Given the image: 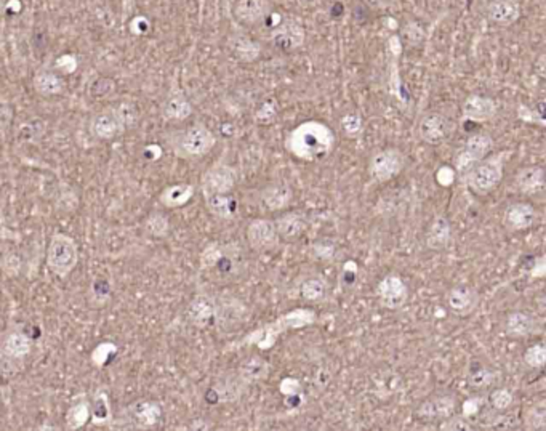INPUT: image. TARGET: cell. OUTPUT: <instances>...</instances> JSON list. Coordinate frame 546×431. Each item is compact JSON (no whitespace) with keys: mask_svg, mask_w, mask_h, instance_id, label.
Instances as JSON below:
<instances>
[{"mask_svg":"<svg viewBox=\"0 0 546 431\" xmlns=\"http://www.w3.org/2000/svg\"><path fill=\"white\" fill-rule=\"evenodd\" d=\"M438 180H439V183H441V185L447 186V185H450L455 180V172L450 167H442L438 172Z\"/></svg>","mask_w":546,"mask_h":431,"instance_id":"680465c9","label":"cell"},{"mask_svg":"<svg viewBox=\"0 0 546 431\" xmlns=\"http://www.w3.org/2000/svg\"><path fill=\"white\" fill-rule=\"evenodd\" d=\"M113 108H114L117 118L120 119V122H122V125H124L125 130L132 129V127L138 122L140 114H138V109L135 108V104L124 101V103H119L117 106H113Z\"/></svg>","mask_w":546,"mask_h":431,"instance_id":"f6af8a7d","label":"cell"},{"mask_svg":"<svg viewBox=\"0 0 546 431\" xmlns=\"http://www.w3.org/2000/svg\"><path fill=\"white\" fill-rule=\"evenodd\" d=\"M489 404H490V407L495 409V411L505 412V411H508L512 404H514V396H512L510 390L497 388V390H493L492 393H490Z\"/></svg>","mask_w":546,"mask_h":431,"instance_id":"7bdbcfd3","label":"cell"},{"mask_svg":"<svg viewBox=\"0 0 546 431\" xmlns=\"http://www.w3.org/2000/svg\"><path fill=\"white\" fill-rule=\"evenodd\" d=\"M528 278H546V253L533 258L532 267L527 269Z\"/></svg>","mask_w":546,"mask_h":431,"instance_id":"db71d44e","label":"cell"},{"mask_svg":"<svg viewBox=\"0 0 546 431\" xmlns=\"http://www.w3.org/2000/svg\"><path fill=\"white\" fill-rule=\"evenodd\" d=\"M514 183L522 195H527V196L538 195V192H542L546 188L545 169L538 167V165L524 167L516 174Z\"/></svg>","mask_w":546,"mask_h":431,"instance_id":"d4e9b609","label":"cell"},{"mask_svg":"<svg viewBox=\"0 0 546 431\" xmlns=\"http://www.w3.org/2000/svg\"><path fill=\"white\" fill-rule=\"evenodd\" d=\"M537 114H538V118L542 119V122L546 124V98L542 99V101L538 103V106H537Z\"/></svg>","mask_w":546,"mask_h":431,"instance_id":"6125c7cd","label":"cell"},{"mask_svg":"<svg viewBox=\"0 0 546 431\" xmlns=\"http://www.w3.org/2000/svg\"><path fill=\"white\" fill-rule=\"evenodd\" d=\"M492 136L487 134H476L471 135L465 141V146L458 153V156L455 157V170L458 172L463 178L470 174V170L475 167L479 160L486 159L487 154L492 149Z\"/></svg>","mask_w":546,"mask_h":431,"instance_id":"ba28073f","label":"cell"},{"mask_svg":"<svg viewBox=\"0 0 546 431\" xmlns=\"http://www.w3.org/2000/svg\"><path fill=\"white\" fill-rule=\"evenodd\" d=\"M160 114L170 122H181L192 114V106L183 93H172L160 106Z\"/></svg>","mask_w":546,"mask_h":431,"instance_id":"83f0119b","label":"cell"},{"mask_svg":"<svg viewBox=\"0 0 546 431\" xmlns=\"http://www.w3.org/2000/svg\"><path fill=\"white\" fill-rule=\"evenodd\" d=\"M281 393L286 396V402L288 401H302L303 393H302V385L297 379L293 377H286L279 385Z\"/></svg>","mask_w":546,"mask_h":431,"instance_id":"7dc6e473","label":"cell"},{"mask_svg":"<svg viewBox=\"0 0 546 431\" xmlns=\"http://www.w3.org/2000/svg\"><path fill=\"white\" fill-rule=\"evenodd\" d=\"M98 82H99V85H102V87H98L97 82H94V84L92 85V90H90V92H92V95H94L97 98H106V97H109L111 93H113L114 87H108V88H106L104 85H108L111 80H109V79H99Z\"/></svg>","mask_w":546,"mask_h":431,"instance_id":"9f6ffc18","label":"cell"},{"mask_svg":"<svg viewBox=\"0 0 546 431\" xmlns=\"http://www.w3.org/2000/svg\"><path fill=\"white\" fill-rule=\"evenodd\" d=\"M276 222L267 218H256L247 226V241L248 246L255 252H266L277 246L279 241Z\"/></svg>","mask_w":546,"mask_h":431,"instance_id":"4fadbf2b","label":"cell"},{"mask_svg":"<svg viewBox=\"0 0 546 431\" xmlns=\"http://www.w3.org/2000/svg\"><path fill=\"white\" fill-rule=\"evenodd\" d=\"M286 148L293 157L306 162H316L326 159L333 151L335 134L324 122L306 120L288 134Z\"/></svg>","mask_w":546,"mask_h":431,"instance_id":"6da1fadb","label":"cell"},{"mask_svg":"<svg viewBox=\"0 0 546 431\" xmlns=\"http://www.w3.org/2000/svg\"><path fill=\"white\" fill-rule=\"evenodd\" d=\"M405 157L396 148H386L375 153L369 162V174L378 183H386L404 170Z\"/></svg>","mask_w":546,"mask_h":431,"instance_id":"52a82bcc","label":"cell"},{"mask_svg":"<svg viewBox=\"0 0 546 431\" xmlns=\"http://www.w3.org/2000/svg\"><path fill=\"white\" fill-rule=\"evenodd\" d=\"M277 115V106L274 103V99H267L263 104H261L258 111L255 113V120L258 124H271L272 120L276 119Z\"/></svg>","mask_w":546,"mask_h":431,"instance_id":"c3c4849f","label":"cell"},{"mask_svg":"<svg viewBox=\"0 0 546 431\" xmlns=\"http://www.w3.org/2000/svg\"><path fill=\"white\" fill-rule=\"evenodd\" d=\"M248 383L241 377L237 370L227 372L216 380L205 393V400L210 404H227V402H236L245 393Z\"/></svg>","mask_w":546,"mask_h":431,"instance_id":"9c48e42d","label":"cell"},{"mask_svg":"<svg viewBox=\"0 0 546 431\" xmlns=\"http://www.w3.org/2000/svg\"><path fill=\"white\" fill-rule=\"evenodd\" d=\"M77 262H79L77 242L68 234H53L47 250V267L50 268V271L64 279L72 273Z\"/></svg>","mask_w":546,"mask_h":431,"instance_id":"5b68a950","label":"cell"},{"mask_svg":"<svg viewBox=\"0 0 546 431\" xmlns=\"http://www.w3.org/2000/svg\"><path fill=\"white\" fill-rule=\"evenodd\" d=\"M144 229H146V233L153 237H165L170 231L169 217L160 212L151 213L146 218V222H144Z\"/></svg>","mask_w":546,"mask_h":431,"instance_id":"60d3db41","label":"cell"},{"mask_svg":"<svg viewBox=\"0 0 546 431\" xmlns=\"http://www.w3.org/2000/svg\"><path fill=\"white\" fill-rule=\"evenodd\" d=\"M524 361L528 367L542 369L546 366V344H535L524 353Z\"/></svg>","mask_w":546,"mask_h":431,"instance_id":"ee69618b","label":"cell"},{"mask_svg":"<svg viewBox=\"0 0 546 431\" xmlns=\"http://www.w3.org/2000/svg\"><path fill=\"white\" fill-rule=\"evenodd\" d=\"M450 122L447 118L439 113H430L423 115V119L419 124V135L421 141H425L430 146H438L447 140L450 135Z\"/></svg>","mask_w":546,"mask_h":431,"instance_id":"2e32d148","label":"cell"},{"mask_svg":"<svg viewBox=\"0 0 546 431\" xmlns=\"http://www.w3.org/2000/svg\"><path fill=\"white\" fill-rule=\"evenodd\" d=\"M447 308L456 318H466L476 311L479 305V294L470 284H460L447 292Z\"/></svg>","mask_w":546,"mask_h":431,"instance_id":"5bb4252c","label":"cell"},{"mask_svg":"<svg viewBox=\"0 0 546 431\" xmlns=\"http://www.w3.org/2000/svg\"><path fill=\"white\" fill-rule=\"evenodd\" d=\"M466 417L461 416V417H450L447 418V422H445L444 428L445 430H468L470 428V425H468V422L465 420Z\"/></svg>","mask_w":546,"mask_h":431,"instance_id":"6f0895ef","label":"cell"},{"mask_svg":"<svg viewBox=\"0 0 546 431\" xmlns=\"http://www.w3.org/2000/svg\"><path fill=\"white\" fill-rule=\"evenodd\" d=\"M356 279H358V264L354 262L344 263L343 271H342V283L344 287L354 285Z\"/></svg>","mask_w":546,"mask_h":431,"instance_id":"11a10c76","label":"cell"},{"mask_svg":"<svg viewBox=\"0 0 546 431\" xmlns=\"http://www.w3.org/2000/svg\"><path fill=\"white\" fill-rule=\"evenodd\" d=\"M271 41L284 52H293L303 45L304 29L295 20H282L271 31Z\"/></svg>","mask_w":546,"mask_h":431,"instance_id":"9a60e30c","label":"cell"},{"mask_svg":"<svg viewBox=\"0 0 546 431\" xmlns=\"http://www.w3.org/2000/svg\"><path fill=\"white\" fill-rule=\"evenodd\" d=\"M316 320H317V314L316 311H313V309L297 308L293 309V311L282 314V316L274 319L272 323L261 325L260 329L247 334L241 341H239V344H236V346L252 345L261 351L271 350V348L276 345V341L279 340V337L282 334H286L287 330L308 327V325H313Z\"/></svg>","mask_w":546,"mask_h":431,"instance_id":"7a4b0ae2","label":"cell"},{"mask_svg":"<svg viewBox=\"0 0 546 431\" xmlns=\"http://www.w3.org/2000/svg\"><path fill=\"white\" fill-rule=\"evenodd\" d=\"M535 71H537V74L540 77H543V79H546V52L538 57L537 63H535Z\"/></svg>","mask_w":546,"mask_h":431,"instance_id":"94428289","label":"cell"},{"mask_svg":"<svg viewBox=\"0 0 546 431\" xmlns=\"http://www.w3.org/2000/svg\"><path fill=\"white\" fill-rule=\"evenodd\" d=\"M300 295H302L303 300L309 302V303H317L321 300H324L327 297L328 292V284L327 281L322 278V276H308L302 281V284L298 287Z\"/></svg>","mask_w":546,"mask_h":431,"instance_id":"8d00e7d4","label":"cell"},{"mask_svg":"<svg viewBox=\"0 0 546 431\" xmlns=\"http://www.w3.org/2000/svg\"><path fill=\"white\" fill-rule=\"evenodd\" d=\"M244 255L236 244H220L211 242L200 255V267L214 271L221 278H236L242 269Z\"/></svg>","mask_w":546,"mask_h":431,"instance_id":"277c9868","label":"cell"},{"mask_svg":"<svg viewBox=\"0 0 546 431\" xmlns=\"http://www.w3.org/2000/svg\"><path fill=\"white\" fill-rule=\"evenodd\" d=\"M88 420H92V402L87 400H80L74 402V404L69 407L68 416H66L68 428L71 430L85 427Z\"/></svg>","mask_w":546,"mask_h":431,"instance_id":"f35d334b","label":"cell"},{"mask_svg":"<svg viewBox=\"0 0 546 431\" xmlns=\"http://www.w3.org/2000/svg\"><path fill=\"white\" fill-rule=\"evenodd\" d=\"M194 196V186L189 183L172 185L160 192L159 202L167 209H178L186 206Z\"/></svg>","mask_w":546,"mask_h":431,"instance_id":"d6a6232c","label":"cell"},{"mask_svg":"<svg viewBox=\"0 0 546 431\" xmlns=\"http://www.w3.org/2000/svg\"><path fill=\"white\" fill-rule=\"evenodd\" d=\"M111 297V284L106 279L93 281L92 285V298L98 303H104Z\"/></svg>","mask_w":546,"mask_h":431,"instance_id":"f907efd6","label":"cell"},{"mask_svg":"<svg viewBox=\"0 0 546 431\" xmlns=\"http://www.w3.org/2000/svg\"><path fill=\"white\" fill-rule=\"evenodd\" d=\"M463 118L468 120H475V122H487L493 119L497 114V103L495 99L481 95H470L463 103L461 108Z\"/></svg>","mask_w":546,"mask_h":431,"instance_id":"44dd1931","label":"cell"},{"mask_svg":"<svg viewBox=\"0 0 546 431\" xmlns=\"http://www.w3.org/2000/svg\"><path fill=\"white\" fill-rule=\"evenodd\" d=\"M205 206L214 217L220 220H232L239 212L237 199L231 192L205 197Z\"/></svg>","mask_w":546,"mask_h":431,"instance_id":"4dcf8cb0","label":"cell"},{"mask_svg":"<svg viewBox=\"0 0 546 431\" xmlns=\"http://www.w3.org/2000/svg\"><path fill=\"white\" fill-rule=\"evenodd\" d=\"M230 48L234 57L241 59L244 63H252L260 57L261 47L258 42H255L248 36L237 32L230 37Z\"/></svg>","mask_w":546,"mask_h":431,"instance_id":"1f68e13d","label":"cell"},{"mask_svg":"<svg viewBox=\"0 0 546 431\" xmlns=\"http://www.w3.org/2000/svg\"><path fill=\"white\" fill-rule=\"evenodd\" d=\"M2 267H4L5 274L10 276V278L18 276L21 271V258L13 252L5 253V257L2 260Z\"/></svg>","mask_w":546,"mask_h":431,"instance_id":"f5cc1de1","label":"cell"},{"mask_svg":"<svg viewBox=\"0 0 546 431\" xmlns=\"http://www.w3.org/2000/svg\"><path fill=\"white\" fill-rule=\"evenodd\" d=\"M501 178H503V160L501 156H492L479 160L465 180L476 195H487L500 185Z\"/></svg>","mask_w":546,"mask_h":431,"instance_id":"8992f818","label":"cell"},{"mask_svg":"<svg viewBox=\"0 0 546 431\" xmlns=\"http://www.w3.org/2000/svg\"><path fill=\"white\" fill-rule=\"evenodd\" d=\"M31 339L23 332H10L2 340V355L5 359L21 361L31 353Z\"/></svg>","mask_w":546,"mask_h":431,"instance_id":"f546056e","label":"cell"},{"mask_svg":"<svg viewBox=\"0 0 546 431\" xmlns=\"http://www.w3.org/2000/svg\"><path fill=\"white\" fill-rule=\"evenodd\" d=\"M538 213L532 204L512 202L503 213V226L508 231H524L537 223Z\"/></svg>","mask_w":546,"mask_h":431,"instance_id":"e0dca14e","label":"cell"},{"mask_svg":"<svg viewBox=\"0 0 546 431\" xmlns=\"http://www.w3.org/2000/svg\"><path fill=\"white\" fill-rule=\"evenodd\" d=\"M450 239H452V226H450V222L444 215H438V217L433 220L430 229H428V248H431V250H442V248L450 244Z\"/></svg>","mask_w":546,"mask_h":431,"instance_id":"f1b7e54d","label":"cell"},{"mask_svg":"<svg viewBox=\"0 0 546 431\" xmlns=\"http://www.w3.org/2000/svg\"><path fill=\"white\" fill-rule=\"evenodd\" d=\"M277 233H279L281 239L287 242H295L304 234L306 228H308V220H306L302 212H287L282 213L281 217L276 220Z\"/></svg>","mask_w":546,"mask_h":431,"instance_id":"cb8c5ba5","label":"cell"},{"mask_svg":"<svg viewBox=\"0 0 546 431\" xmlns=\"http://www.w3.org/2000/svg\"><path fill=\"white\" fill-rule=\"evenodd\" d=\"M272 12L270 0H237L232 15L241 24H256L266 20Z\"/></svg>","mask_w":546,"mask_h":431,"instance_id":"d6986e66","label":"cell"},{"mask_svg":"<svg viewBox=\"0 0 546 431\" xmlns=\"http://www.w3.org/2000/svg\"><path fill=\"white\" fill-rule=\"evenodd\" d=\"M292 197V188L282 183V181L267 185L260 191V204L270 212H279V210L286 209L290 204Z\"/></svg>","mask_w":546,"mask_h":431,"instance_id":"7402d4cb","label":"cell"},{"mask_svg":"<svg viewBox=\"0 0 546 431\" xmlns=\"http://www.w3.org/2000/svg\"><path fill=\"white\" fill-rule=\"evenodd\" d=\"M337 246L330 239H317L309 247V253L313 258L321 260V262H330L335 257Z\"/></svg>","mask_w":546,"mask_h":431,"instance_id":"b9f144b4","label":"cell"},{"mask_svg":"<svg viewBox=\"0 0 546 431\" xmlns=\"http://www.w3.org/2000/svg\"><path fill=\"white\" fill-rule=\"evenodd\" d=\"M216 136L205 124H192L170 135V146L178 157L199 160L215 148Z\"/></svg>","mask_w":546,"mask_h":431,"instance_id":"3957f363","label":"cell"},{"mask_svg":"<svg viewBox=\"0 0 546 431\" xmlns=\"http://www.w3.org/2000/svg\"><path fill=\"white\" fill-rule=\"evenodd\" d=\"M466 380H468V385L472 386V388H477V390L489 388L490 385L497 382V372L486 366H482V364L476 362L472 364L470 370H468Z\"/></svg>","mask_w":546,"mask_h":431,"instance_id":"74e56055","label":"cell"},{"mask_svg":"<svg viewBox=\"0 0 546 431\" xmlns=\"http://www.w3.org/2000/svg\"><path fill=\"white\" fill-rule=\"evenodd\" d=\"M216 319L215 324L221 330H234L245 323L248 316L247 306L236 297H216Z\"/></svg>","mask_w":546,"mask_h":431,"instance_id":"8fae6325","label":"cell"},{"mask_svg":"<svg viewBox=\"0 0 546 431\" xmlns=\"http://www.w3.org/2000/svg\"><path fill=\"white\" fill-rule=\"evenodd\" d=\"M389 47H391V50H393V53H394V55H399V52H400V42H399V38H398V37H393L391 41H389Z\"/></svg>","mask_w":546,"mask_h":431,"instance_id":"be15d7a7","label":"cell"},{"mask_svg":"<svg viewBox=\"0 0 546 431\" xmlns=\"http://www.w3.org/2000/svg\"><path fill=\"white\" fill-rule=\"evenodd\" d=\"M362 127H364V122L358 114H346L342 119V129L348 136H358L362 132Z\"/></svg>","mask_w":546,"mask_h":431,"instance_id":"681fc988","label":"cell"},{"mask_svg":"<svg viewBox=\"0 0 546 431\" xmlns=\"http://www.w3.org/2000/svg\"><path fill=\"white\" fill-rule=\"evenodd\" d=\"M90 129L92 134L99 138V140H114V138L119 136L120 134H124L125 129L122 125L120 119L117 118V114L114 111V108H108L103 109V111L97 113L92 118L90 122Z\"/></svg>","mask_w":546,"mask_h":431,"instance_id":"ffe728a7","label":"cell"},{"mask_svg":"<svg viewBox=\"0 0 546 431\" xmlns=\"http://www.w3.org/2000/svg\"><path fill=\"white\" fill-rule=\"evenodd\" d=\"M234 186H236V172L225 164H216L210 167L200 180L204 199L215 195H226L234 190Z\"/></svg>","mask_w":546,"mask_h":431,"instance_id":"30bf717a","label":"cell"},{"mask_svg":"<svg viewBox=\"0 0 546 431\" xmlns=\"http://www.w3.org/2000/svg\"><path fill=\"white\" fill-rule=\"evenodd\" d=\"M20 132L26 141H37L41 140L43 134V125L38 120H31V122H26V125L21 127Z\"/></svg>","mask_w":546,"mask_h":431,"instance_id":"816d5d0a","label":"cell"},{"mask_svg":"<svg viewBox=\"0 0 546 431\" xmlns=\"http://www.w3.org/2000/svg\"><path fill=\"white\" fill-rule=\"evenodd\" d=\"M456 400L454 396H436L426 400L416 411V416L425 420H447L455 414Z\"/></svg>","mask_w":546,"mask_h":431,"instance_id":"603a6c76","label":"cell"},{"mask_svg":"<svg viewBox=\"0 0 546 431\" xmlns=\"http://www.w3.org/2000/svg\"><path fill=\"white\" fill-rule=\"evenodd\" d=\"M132 418L135 420V423L140 425L143 428H151L155 427L160 422L162 417V409L158 402L149 401V400H138L128 407Z\"/></svg>","mask_w":546,"mask_h":431,"instance_id":"4316f807","label":"cell"},{"mask_svg":"<svg viewBox=\"0 0 546 431\" xmlns=\"http://www.w3.org/2000/svg\"><path fill=\"white\" fill-rule=\"evenodd\" d=\"M270 370H271L270 362L265 361L263 358L250 356L247 361H244L241 366H239L237 372L241 374V377L245 380V382L252 385L265 380L267 375H270Z\"/></svg>","mask_w":546,"mask_h":431,"instance_id":"e575fe53","label":"cell"},{"mask_svg":"<svg viewBox=\"0 0 546 431\" xmlns=\"http://www.w3.org/2000/svg\"><path fill=\"white\" fill-rule=\"evenodd\" d=\"M111 417H113V412H111L109 397L106 391L99 390L92 400V422L94 425H104L109 422Z\"/></svg>","mask_w":546,"mask_h":431,"instance_id":"ab89813d","label":"cell"},{"mask_svg":"<svg viewBox=\"0 0 546 431\" xmlns=\"http://www.w3.org/2000/svg\"><path fill=\"white\" fill-rule=\"evenodd\" d=\"M535 303H537V308L540 309V311H546V294L538 295Z\"/></svg>","mask_w":546,"mask_h":431,"instance_id":"e7e4bbea","label":"cell"},{"mask_svg":"<svg viewBox=\"0 0 546 431\" xmlns=\"http://www.w3.org/2000/svg\"><path fill=\"white\" fill-rule=\"evenodd\" d=\"M479 412V400L475 397V400H468L463 404V416L468 418L471 416H476Z\"/></svg>","mask_w":546,"mask_h":431,"instance_id":"91938a15","label":"cell"},{"mask_svg":"<svg viewBox=\"0 0 546 431\" xmlns=\"http://www.w3.org/2000/svg\"><path fill=\"white\" fill-rule=\"evenodd\" d=\"M538 329V323L532 314L524 311L510 313L505 320V332L511 339H524L531 337Z\"/></svg>","mask_w":546,"mask_h":431,"instance_id":"484cf974","label":"cell"},{"mask_svg":"<svg viewBox=\"0 0 546 431\" xmlns=\"http://www.w3.org/2000/svg\"><path fill=\"white\" fill-rule=\"evenodd\" d=\"M377 297L383 308L396 311V309L402 308L409 300V287L400 276L388 274L378 283Z\"/></svg>","mask_w":546,"mask_h":431,"instance_id":"7c38bea8","label":"cell"},{"mask_svg":"<svg viewBox=\"0 0 546 431\" xmlns=\"http://www.w3.org/2000/svg\"><path fill=\"white\" fill-rule=\"evenodd\" d=\"M188 319L199 329H207L215 324L216 319V302L214 297L205 294L196 295L186 309Z\"/></svg>","mask_w":546,"mask_h":431,"instance_id":"ac0fdd59","label":"cell"},{"mask_svg":"<svg viewBox=\"0 0 546 431\" xmlns=\"http://www.w3.org/2000/svg\"><path fill=\"white\" fill-rule=\"evenodd\" d=\"M32 85H34L36 92L42 97H55L64 92L66 84L58 74L52 73V71L42 69L37 71L34 79H32Z\"/></svg>","mask_w":546,"mask_h":431,"instance_id":"836d02e7","label":"cell"},{"mask_svg":"<svg viewBox=\"0 0 546 431\" xmlns=\"http://www.w3.org/2000/svg\"><path fill=\"white\" fill-rule=\"evenodd\" d=\"M115 353H117V346L114 344H111V341H104V344H99L94 346L90 359L94 366L103 367L111 361V358H113Z\"/></svg>","mask_w":546,"mask_h":431,"instance_id":"bcb514c9","label":"cell"},{"mask_svg":"<svg viewBox=\"0 0 546 431\" xmlns=\"http://www.w3.org/2000/svg\"><path fill=\"white\" fill-rule=\"evenodd\" d=\"M489 18L498 24H511L519 18V7L512 0H495L487 8Z\"/></svg>","mask_w":546,"mask_h":431,"instance_id":"d590c367","label":"cell"}]
</instances>
